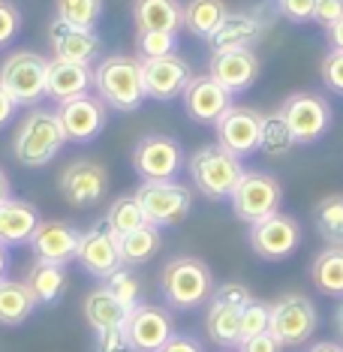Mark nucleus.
I'll use <instances>...</instances> for the list:
<instances>
[{"label":"nucleus","mask_w":343,"mask_h":352,"mask_svg":"<svg viewBox=\"0 0 343 352\" xmlns=\"http://www.w3.org/2000/svg\"><path fill=\"white\" fill-rule=\"evenodd\" d=\"M93 94L115 111H135L148 100L142 60L133 54H109L93 67Z\"/></svg>","instance_id":"nucleus-1"},{"label":"nucleus","mask_w":343,"mask_h":352,"mask_svg":"<svg viewBox=\"0 0 343 352\" xmlns=\"http://www.w3.org/2000/svg\"><path fill=\"white\" fill-rule=\"evenodd\" d=\"M214 274L196 256H175L159 271V292L172 310H196L211 301Z\"/></svg>","instance_id":"nucleus-2"},{"label":"nucleus","mask_w":343,"mask_h":352,"mask_svg":"<svg viewBox=\"0 0 343 352\" xmlns=\"http://www.w3.org/2000/svg\"><path fill=\"white\" fill-rule=\"evenodd\" d=\"M63 145H67V135L60 130L58 111L36 106L21 118L12 139V154L27 169H43V166H49L60 154Z\"/></svg>","instance_id":"nucleus-3"},{"label":"nucleus","mask_w":343,"mask_h":352,"mask_svg":"<svg viewBox=\"0 0 343 352\" xmlns=\"http://www.w3.org/2000/svg\"><path fill=\"white\" fill-rule=\"evenodd\" d=\"M187 169H190V178H193V187L205 199H214V202L232 199L238 181H241V175L247 172L241 166V157L229 154V151L220 145L196 148L187 160Z\"/></svg>","instance_id":"nucleus-4"},{"label":"nucleus","mask_w":343,"mask_h":352,"mask_svg":"<svg viewBox=\"0 0 343 352\" xmlns=\"http://www.w3.org/2000/svg\"><path fill=\"white\" fill-rule=\"evenodd\" d=\"M0 85L12 94L19 106L36 109L49 97V60L36 52H12L0 63Z\"/></svg>","instance_id":"nucleus-5"},{"label":"nucleus","mask_w":343,"mask_h":352,"mask_svg":"<svg viewBox=\"0 0 343 352\" xmlns=\"http://www.w3.org/2000/svg\"><path fill=\"white\" fill-rule=\"evenodd\" d=\"M253 301L244 283H223L214 289L205 310V331L217 346L229 349L241 343V310Z\"/></svg>","instance_id":"nucleus-6"},{"label":"nucleus","mask_w":343,"mask_h":352,"mask_svg":"<svg viewBox=\"0 0 343 352\" xmlns=\"http://www.w3.org/2000/svg\"><path fill=\"white\" fill-rule=\"evenodd\" d=\"M133 196L145 211V220L159 229L181 226L193 211V190L178 181H142Z\"/></svg>","instance_id":"nucleus-7"},{"label":"nucleus","mask_w":343,"mask_h":352,"mask_svg":"<svg viewBox=\"0 0 343 352\" xmlns=\"http://www.w3.org/2000/svg\"><path fill=\"white\" fill-rule=\"evenodd\" d=\"M229 202H232L235 217L253 226V223H259V220H265L271 214L280 211L283 187L274 175L250 169V172L241 175V181H238V187H235V193Z\"/></svg>","instance_id":"nucleus-8"},{"label":"nucleus","mask_w":343,"mask_h":352,"mask_svg":"<svg viewBox=\"0 0 343 352\" xmlns=\"http://www.w3.org/2000/svg\"><path fill=\"white\" fill-rule=\"evenodd\" d=\"M319 314L307 295L286 292L271 304V328L268 331L280 340V346H301L316 334Z\"/></svg>","instance_id":"nucleus-9"},{"label":"nucleus","mask_w":343,"mask_h":352,"mask_svg":"<svg viewBox=\"0 0 343 352\" xmlns=\"http://www.w3.org/2000/svg\"><path fill=\"white\" fill-rule=\"evenodd\" d=\"M130 163L142 181H175V175L187 166V157L178 139L154 133L135 142Z\"/></svg>","instance_id":"nucleus-10"},{"label":"nucleus","mask_w":343,"mask_h":352,"mask_svg":"<svg viewBox=\"0 0 343 352\" xmlns=\"http://www.w3.org/2000/svg\"><path fill=\"white\" fill-rule=\"evenodd\" d=\"M277 111L289 124L298 145H313L331 126V102L325 97H319V94H307V91L289 94Z\"/></svg>","instance_id":"nucleus-11"},{"label":"nucleus","mask_w":343,"mask_h":352,"mask_svg":"<svg viewBox=\"0 0 343 352\" xmlns=\"http://www.w3.org/2000/svg\"><path fill=\"white\" fill-rule=\"evenodd\" d=\"M63 202L73 208H93L109 190V169L97 160H73L58 175Z\"/></svg>","instance_id":"nucleus-12"},{"label":"nucleus","mask_w":343,"mask_h":352,"mask_svg":"<svg viewBox=\"0 0 343 352\" xmlns=\"http://www.w3.org/2000/svg\"><path fill=\"white\" fill-rule=\"evenodd\" d=\"M250 250L265 262H280L292 256L301 244V226L289 214H271V217L259 220L250 226Z\"/></svg>","instance_id":"nucleus-13"},{"label":"nucleus","mask_w":343,"mask_h":352,"mask_svg":"<svg viewBox=\"0 0 343 352\" xmlns=\"http://www.w3.org/2000/svg\"><path fill=\"white\" fill-rule=\"evenodd\" d=\"M54 111H58V121H60V130L67 135V142H76V145L93 142L109 124V106L97 94H85L78 100L60 102Z\"/></svg>","instance_id":"nucleus-14"},{"label":"nucleus","mask_w":343,"mask_h":352,"mask_svg":"<svg viewBox=\"0 0 343 352\" xmlns=\"http://www.w3.org/2000/svg\"><path fill=\"white\" fill-rule=\"evenodd\" d=\"M262 118L265 115H259V111L250 106H229L226 115L214 124V130H217V145L241 160L256 154L259 139H262Z\"/></svg>","instance_id":"nucleus-15"},{"label":"nucleus","mask_w":343,"mask_h":352,"mask_svg":"<svg viewBox=\"0 0 343 352\" xmlns=\"http://www.w3.org/2000/svg\"><path fill=\"white\" fill-rule=\"evenodd\" d=\"M124 334L130 343V352H157L175 334L172 314L166 307H157V304H139L126 316Z\"/></svg>","instance_id":"nucleus-16"},{"label":"nucleus","mask_w":343,"mask_h":352,"mask_svg":"<svg viewBox=\"0 0 343 352\" xmlns=\"http://www.w3.org/2000/svg\"><path fill=\"white\" fill-rule=\"evenodd\" d=\"M142 78H145V94L151 100L169 102L184 94L187 82L193 78L190 63L178 52L166 54V58H148L142 60Z\"/></svg>","instance_id":"nucleus-17"},{"label":"nucleus","mask_w":343,"mask_h":352,"mask_svg":"<svg viewBox=\"0 0 343 352\" xmlns=\"http://www.w3.org/2000/svg\"><path fill=\"white\" fill-rule=\"evenodd\" d=\"M181 100H184V111L196 124H211V126L226 115L229 106H232V94H229L217 78H211L208 73L190 78L184 94H181Z\"/></svg>","instance_id":"nucleus-18"},{"label":"nucleus","mask_w":343,"mask_h":352,"mask_svg":"<svg viewBox=\"0 0 343 352\" xmlns=\"http://www.w3.org/2000/svg\"><path fill=\"white\" fill-rule=\"evenodd\" d=\"M82 232L63 220H43L30 238V250L36 259L54 262V265H69L78 253Z\"/></svg>","instance_id":"nucleus-19"},{"label":"nucleus","mask_w":343,"mask_h":352,"mask_svg":"<svg viewBox=\"0 0 343 352\" xmlns=\"http://www.w3.org/2000/svg\"><path fill=\"white\" fill-rule=\"evenodd\" d=\"M262 60L253 49H238V52H211L208 60V76L226 87L229 94H241L259 78Z\"/></svg>","instance_id":"nucleus-20"},{"label":"nucleus","mask_w":343,"mask_h":352,"mask_svg":"<svg viewBox=\"0 0 343 352\" xmlns=\"http://www.w3.org/2000/svg\"><path fill=\"white\" fill-rule=\"evenodd\" d=\"M76 262L91 277H102V280H106L111 271H118V268L124 265V262H121V250H118V238L106 229V223H102V226H91L87 232H82Z\"/></svg>","instance_id":"nucleus-21"},{"label":"nucleus","mask_w":343,"mask_h":352,"mask_svg":"<svg viewBox=\"0 0 343 352\" xmlns=\"http://www.w3.org/2000/svg\"><path fill=\"white\" fill-rule=\"evenodd\" d=\"M268 34V21L262 12H229L226 21L217 28V34L208 39L211 52H238L253 49Z\"/></svg>","instance_id":"nucleus-22"},{"label":"nucleus","mask_w":343,"mask_h":352,"mask_svg":"<svg viewBox=\"0 0 343 352\" xmlns=\"http://www.w3.org/2000/svg\"><path fill=\"white\" fill-rule=\"evenodd\" d=\"M49 43L54 58L60 60H73V63H93V58L100 54V36L91 28H76L67 21L54 19L49 25Z\"/></svg>","instance_id":"nucleus-23"},{"label":"nucleus","mask_w":343,"mask_h":352,"mask_svg":"<svg viewBox=\"0 0 343 352\" xmlns=\"http://www.w3.org/2000/svg\"><path fill=\"white\" fill-rule=\"evenodd\" d=\"M39 223H43V217H39V208L34 202L10 196L6 202H0V244L3 247L30 244Z\"/></svg>","instance_id":"nucleus-24"},{"label":"nucleus","mask_w":343,"mask_h":352,"mask_svg":"<svg viewBox=\"0 0 343 352\" xmlns=\"http://www.w3.org/2000/svg\"><path fill=\"white\" fill-rule=\"evenodd\" d=\"M93 91V67L91 63H73V60H49V97L58 102L78 100Z\"/></svg>","instance_id":"nucleus-25"},{"label":"nucleus","mask_w":343,"mask_h":352,"mask_svg":"<svg viewBox=\"0 0 343 352\" xmlns=\"http://www.w3.org/2000/svg\"><path fill=\"white\" fill-rule=\"evenodd\" d=\"M135 30H169L184 28V3L181 0H133Z\"/></svg>","instance_id":"nucleus-26"},{"label":"nucleus","mask_w":343,"mask_h":352,"mask_svg":"<svg viewBox=\"0 0 343 352\" xmlns=\"http://www.w3.org/2000/svg\"><path fill=\"white\" fill-rule=\"evenodd\" d=\"M82 314L87 319V325L100 334V331H111V328H124L130 310H126L124 304L106 289V286H97V289H91L85 295Z\"/></svg>","instance_id":"nucleus-27"},{"label":"nucleus","mask_w":343,"mask_h":352,"mask_svg":"<svg viewBox=\"0 0 343 352\" xmlns=\"http://www.w3.org/2000/svg\"><path fill=\"white\" fill-rule=\"evenodd\" d=\"M39 307L34 292L27 289L25 280L3 277L0 280V325H21L34 316Z\"/></svg>","instance_id":"nucleus-28"},{"label":"nucleus","mask_w":343,"mask_h":352,"mask_svg":"<svg viewBox=\"0 0 343 352\" xmlns=\"http://www.w3.org/2000/svg\"><path fill=\"white\" fill-rule=\"evenodd\" d=\"M163 247V235H159V226L154 223H142L139 229L126 232V235L118 238V250H121V262L124 265H145Z\"/></svg>","instance_id":"nucleus-29"},{"label":"nucleus","mask_w":343,"mask_h":352,"mask_svg":"<svg viewBox=\"0 0 343 352\" xmlns=\"http://www.w3.org/2000/svg\"><path fill=\"white\" fill-rule=\"evenodd\" d=\"M27 289L34 292L36 304H54L67 292V265H54V262L36 259L25 274Z\"/></svg>","instance_id":"nucleus-30"},{"label":"nucleus","mask_w":343,"mask_h":352,"mask_svg":"<svg viewBox=\"0 0 343 352\" xmlns=\"http://www.w3.org/2000/svg\"><path fill=\"white\" fill-rule=\"evenodd\" d=\"M310 280L322 295L343 298V247L331 244L310 262Z\"/></svg>","instance_id":"nucleus-31"},{"label":"nucleus","mask_w":343,"mask_h":352,"mask_svg":"<svg viewBox=\"0 0 343 352\" xmlns=\"http://www.w3.org/2000/svg\"><path fill=\"white\" fill-rule=\"evenodd\" d=\"M229 6L223 0H190L184 3V28L199 39H211L226 21Z\"/></svg>","instance_id":"nucleus-32"},{"label":"nucleus","mask_w":343,"mask_h":352,"mask_svg":"<svg viewBox=\"0 0 343 352\" xmlns=\"http://www.w3.org/2000/svg\"><path fill=\"white\" fill-rule=\"evenodd\" d=\"M295 145H298V142H295L289 124L283 121L280 111L262 118V139H259V151H262V154L271 157V160H283V157L292 154Z\"/></svg>","instance_id":"nucleus-33"},{"label":"nucleus","mask_w":343,"mask_h":352,"mask_svg":"<svg viewBox=\"0 0 343 352\" xmlns=\"http://www.w3.org/2000/svg\"><path fill=\"white\" fill-rule=\"evenodd\" d=\"M313 223H316V232L325 241L343 247V196L340 193L325 196L313 211Z\"/></svg>","instance_id":"nucleus-34"},{"label":"nucleus","mask_w":343,"mask_h":352,"mask_svg":"<svg viewBox=\"0 0 343 352\" xmlns=\"http://www.w3.org/2000/svg\"><path fill=\"white\" fill-rule=\"evenodd\" d=\"M145 220V211H142V205L135 202V196H121L115 199V202L109 205V214H106V229L111 232L115 238L126 235V232L139 229Z\"/></svg>","instance_id":"nucleus-35"},{"label":"nucleus","mask_w":343,"mask_h":352,"mask_svg":"<svg viewBox=\"0 0 343 352\" xmlns=\"http://www.w3.org/2000/svg\"><path fill=\"white\" fill-rule=\"evenodd\" d=\"M102 15V0H54V19L76 28H97Z\"/></svg>","instance_id":"nucleus-36"},{"label":"nucleus","mask_w":343,"mask_h":352,"mask_svg":"<svg viewBox=\"0 0 343 352\" xmlns=\"http://www.w3.org/2000/svg\"><path fill=\"white\" fill-rule=\"evenodd\" d=\"M106 289L115 295L126 310H135L142 304V280L135 277V271L130 265H121L118 271H111L106 277Z\"/></svg>","instance_id":"nucleus-37"},{"label":"nucleus","mask_w":343,"mask_h":352,"mask_svg":"<svg viewBox=\"0 0 343 352\" xmlns=\"http://www.w3.org/2000/svg\"><path fill=\"white\" fill-rule=\"evenodd\" d=\"M135 49H139L142 60L166 58V54H175V49H178V34H169V30H139L135 34Z\"/></svg>","instance_id":"nucleus-38"},{"label":"nucleus","mask_w":343,"mask_h":352,"mask_svg":"<svg viewBox=\"0 0 343 352\" xmlns=\"http://www.w3.org/2000/svg\"><path fill=\"white\" fill-rule=\"evenodd\" d=\"M271 328V304L253 298L241 310V340H250L256 334H265Z\"/></svg>","instance_id":"nucleus-39"},{"label":"nucleus","mask_w":343,"mask_h":352,"mask_svg":"<svg viewBox=\"0 0 343 352\" xmlns=\"http://www.w3.org/2000/svg\"><path fill=\"white\" fill-rule=\"evenodd\" d=\"M21 30V12L12 0H0V49L15 43Z\"/></svg>","instance_id":"nucleus-40"},{"label":"nucleus","mask_w":343,"mask_h":352,"mask_svg":"<svg viewBox=\"0 0 343 352\" xmlns=\"http://www.w3.org/2000/svg\"><path fill=\"white\" fill-rule=\"evenodd\" d=\"M274 6L286 21H292V25L313 21V12H316V0H274Z\"/></svg>","instance_id":"nucleus-41"},{"label":"nucleus","mask_w":343,"mask_h":352,"mask_svg":"<svg viewBox=\"0 0 343 352\" xmlns=\"http://www.w3.org/2000/svg\"><path fill=\"white\" fill-rule=\"evenodd\" d=\"M322 82L329 91L340 94L343 97V52H329L322 58Z\"/></svg>","instance_id":"nucleus-42"},{"label":"nucleus","mask_w":343,"mask_h":352,"mask_svg":"<svg viewBox=\"0 0 343 352\" xmlns=\"http://www.w3.org/2000/svg\"><path fill=\"white\" fill-rule=\"evenodd\" d=\"M93 352H130V343H126L124 328L100 331L97 334V343H93Z\"/></svg>","instance_id":"nucleus-43"},{"label":"nucleus","mask_w":343,"mask_h":352,"mask_svg":"<svg viewBox=\"0 0 343 352\" xmlns=\"http://www.w3.org/2000/svg\"><path fill=\"white\" fill-rule=\"evenodd\" d=\"M340 15H343V0H316L313 21H319L322 28H331Z\"/></svg>","instance_id":"nucleus-44"},{"label":"nucleus","mask_w":343,"mask_h":352,"mask_svg":"<svg viewBox=\"0 0 343 352\" xmlns=\"http://www.w3.org/2000/svg\"><path fill=\"white\" fill-rule=\"evenodd\" d=\"M280 349H283V346H280V340H277L271 331L256 334V338L238 343V352H280Z\"/></svg>","instance_id":"nucleus-45"},{"label":"nucleus","mask_w":343,"mask_h":352,"mask_svg":"<svg viewBox=\"0 0 343 352\" xmlns=\"http://www.w3.org/2000/svg\"><path fill=\"white\" fill-rule=\"evenodd\" d=\"M157 352H205V346L196 338H190V334H172V338L166 340V346Z\"/></svg>","instance_id":"nucleus-46"},{"label":"nucleus","mask_w":343,"mask_h":352,"mask_svg":"<svg viewBox=\"0 0 343 352\" xmlns=\"http://www.w3.org/2000/svg\"><path fill=\"white\" fill-rule=\"evenodd\" d=\"M19 109H21V106H19V102L12 100V94L6 91L3 85H0V130L12 124V118L19 115Z\"/></svg>","instance_id":"nucleus-47"},{"label":"nucleus","mask_w":343,"mask_h":352,"mask_svg":"<svg viewBox=\"0 0 343 352\" xmlns=\"http://www.w3.org/2000/svg\"><path fill=\"white\" fill-rule=\"evenodd\" d=\"M325 36H329V45L334 52H343V15L334 21L331 28H325Z\"/></svg>","instance_id":"nucleus-48"},{"label":"nucleus","mask_w":343,"mask_h":352,"mask_svg":"<svg viewBox=\"0 0 343 352\" xmlns=\"http://www.w3.org/2000/svg\"><path fill=\"white\" fill-rule=\"evenodd\" d=\"M10 196H12V181H10V175L0 169V202H6Z\"/></svg>","instance_id":"nucleus-49"},{"label":"nucleus","mask_w":343,"mask_h":352,"mask_svg":"<svg viewBox=\"0 0 343 352\" xmlns=\"http://www.w3.org/2000/svg\"><path fill=\"white\" fill-rule=\"evenodd\" d=\"M307 352H343L340 343H331V340H322V343H313Z\"/></svg>","instance_id":"nucleus-50"},{"label":"nucleus","mask_w":343,"mask_h":352,"mask_svg":"<svg viewBox=\"0 0 343 352\" xmlns=\"http://www.w3.org/2000/svg\"><path fill=\"white\" fill-rule=\"evenodd\" d=\"M6 271H10V247L0 244V280L6 277Z\"/></svg>","instance_id":"nucleus-51"},{"label":"nucleus","mask_w":343,"mask_h":352,"mask_svg":"<svg viewBox=\"0 0 343 352\" xmlns=\"http://www.w3.org/2000/svg\"><path fill=\"white\" fill-rule=\"evenodd\" d=\"M334 328H338V334L343 338V298H340L338 307H334Z\"/></svg>","instance_id":"nucleus-52"}]
</instances>
